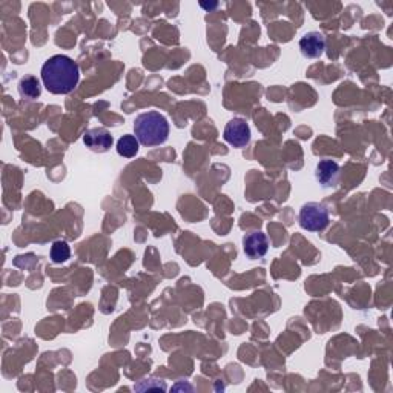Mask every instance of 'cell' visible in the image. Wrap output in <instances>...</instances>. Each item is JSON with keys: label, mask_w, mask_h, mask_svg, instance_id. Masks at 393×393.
Listing matches in <instances>:
<instances>
[{"label": "cell", "mask_w": 393, "mask_h": 393, "mask_svg": "<svg viewBox=\"0 0 393 393\" xmlns=\"http://www.w3.org/2000/svg\"><path fill=\"white\" fill-rule=\"evenodd\" d=\"M117 152L125 158H132L138 152V140L136 136H123L117 142Z\"/></svg>", "instance_id": "cell-10"}, {"label": "cell", "mask_w": 393, "mask_h": 393, "mask_svg": "<svg viewBox=\"0 0 393 393\" xmlns=\"http://www.w3.org/2000/svg\"><path fill=\"white\" fill-rule=\"evenodd\" d=\"M42 80L51 94H70L80 80L78 65L68 56H52L42 66Z\"/></svg>", "instance_id": "cell-1"}, {"label": "cell", "mask_w": 393, "mask_h": 393, "mask_svg": "<svg viewBox=\"0 0 393 393\" xmlns=\"http://www.w3.org/2000/svg\"><path fill=\"white\" fill-rule=\"evenodd\" d=\"M324 50H326V39L321 32L318 31L306 32L301 40H299V51H301V54L308 59L321 57Z\"/></svg>", "instance_id": "cell-7"}, {"label": "cell", "mask_w": 393, "mask_h": 393, "mask_svg": "<svg viewBox=\"0 0 393 393\" xmlns=\"http://www.w3.org/2000/svg\"><path fill=\"white\" fill-rule=\"evenodd\" d=\"M83 143L89 151L103 154V152H108L112 148L114 138H112L111 132L106 128H92L85 132Z\"/></svg>", "instance_id": "cell-5"}, {"label": "cell", "mask_w": 393, "mask_h": 393, "mask_svg": "<svg viewBox=\"0 0 393 393\" xmlns=\"http://www.w3.org/2000/svg\"><path fill=\"white\" fill-rule=\"evenodd\" d=\"M315 178L323 188H332L339 178V164L329 158L321 160L315 168Z\"/></svg>", "instance_id": "cell-8"}, {"label": "cell", "mask_w": 393, "mask_h": 393, "mask_svg": "<svg viewBox=\"0 0 393 393\" xmlns=\"http://www.w3.org/2000/svg\"><path fill=\"white\" fill-rule=\"evenodd\" d=\"M243 251L251 259L262 258L268 254L269 240L268 237H266V234H263V232H259V231L251 232V234L244 235L243 238Z\"/></svg>", "instance_id": "cell-6"}, {"label": "cell", "mask_w": 393, "mask_h": 393, "mask_svg": "<svg viewBox=\"0 0 393 393\" xmlns=\"http://www.w3.org/2000/svg\"><path fill=\"white\" fill-rule=\"evenodd\" d=\"M299 226L309 232H319L328 228L329 211L324 204L310 202L299 209Z\"/></svg>", "instance_id": "cell-3"}, {"label": "cell", "mask_w": 393, "mask_h": 393, "mask_svg": "<svg viewBox=\"0 0 393 393\" xmlns=\"http://www.w3.org/2000/svg\"><path fill=\"white\" fill-rule=\"evenodd\" d=\"M136 138L143 146L163 145L169 137V123L157 111H148L134 120Z\"/></svg>", "instance_id": "cell-2"}, {"label": "cell", "mask_w": 393, "mask_h": 393, "mask_svg": "<svg viewBox=\"0 0 393 393\" xmlns=\"http://www.w3.org/2000/svg\"><path fill=\"white\" fill-rule=\"evenodd\" d=\"M71 257V249L66 242L59 240L54 244L51 246V259L57 264H62L65 262H68Z\"/></svg>", "instance_id": "cell-11"}, {"label": "cell", "mask_w": 393, "mask_h": 393, "mask_svg": "<svg viewBox=\"0 0 393 393\" xmlns=\"http://www.w3.org/2000/svg\"><path fill=\"white\" fill-rule=\"evenodd\" d=\"M224 140L234 148H244L251 142V128L244 118H232L224 128Z\"/></svg>", "instance_id": "cell-4"}, {"label": "cell", "mask_w": 393, "mask_h": 393, "mask_svg": "<svg viewBox=\"0 0 393 393\" xmlns=\"http://www.w3.org/2000/svg\"><path fill=\"white\" fill-rule=\"evenodd\" d=\"M19 94L26 100H36L42 94V86L34 76H26L19 82Z\"/></svg>", "instance_id": "cell-9"}]
</instances>
